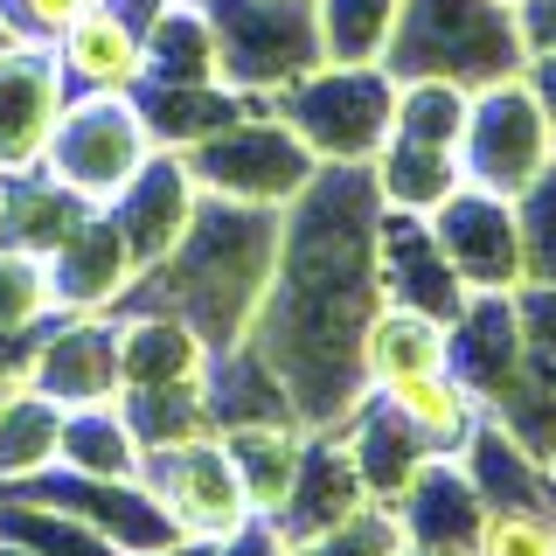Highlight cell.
Wrapping results in <instances>:
<instances>
[{
	"label": "cell",
	"mask_w": 556,
	"mask_h": 556,
	"mask_svg": "<svg viewBox=\"0 0 556 556\" xmlns=\"http://www.w3.org/2000/svg\"><path fill=\"white\" fill-rule=\"evenodd\" d=\"M0 556H35V549H22V543H8V535H0Z\"/></svg>",
	"instance_id": "41"
},
{
	"label": "cell",
	"mask_w": 556,
	"mask_h": 556,
	"mask_svg": "<svg viewBox=\"0 0 556 556\" xmlns=\"http://www.w3.org/2000/svg\"><path fill=\"white\" fill-rule=\"evenodd\" d=\"M369 396H382L404 425L425 439L431 452H459L466 439H473V425H480V396L466 390L452 369H431V376H404V382H390V390H369Z\"/></svg>",
	"instance_id": "27"
},
{
	"label": "cell",
	"mask_w": 556,
	"mask_h": 556,
	"mask_svg": "<svg viewBox=\"0 0 556 556\" xmlns=\"http://www.w3.org/2000/svg\"><path fill=\"white\" fill-rule=\"evenodd\" d=\"M271 112L300 132L320 167H362L390 139L396 77L382 63H313L300 84L271 98Z\"/></svg>",
	"instance_id": "4"
},
{
	"label": "cell",
	"mask_w": 556,
	"mask_h": 556,
	"mask_svg": "<svg viewBox=\"0 0 556 556\" xmlns=\"http://www.w3.org/2000/svg\"><path fill=\"white\" fill-rule=\"evenodd\" d=\"M396 529H404L410 549H439V556H473V535H480V486L466 480L459 452H431L425 466L410 473V486L390 501Z\"/></svg>",
	"instance_id": "15"
},
{
	"label": "cell",
	"mask_w": 556,
	"mask_h": 556,
	"mask_svg": "<svg viewBox=\"0 0 556 556\" xmlns=\"http://www.w3.org/2000/svg\"><path fill=\"white\" fill-rule=\"evenodd\" d=\"M223 452H230L237 466V486L243 501H251V515H278L292 494V480H300V459H306V425H292V417H265V425H230L216 431Z\"/></svg>",
	"instance_id": "21"
},
{
	"label": "cell",
	"mask_w": 556,
	"mask_h": 556,
	"mask_svg": "<svg viewBox=\"0 0 556 556\" xmlns=\"http://www.w3.org/2000/svg\"><path fill=\"white\" fill-rule=\"evenodd\" d=\"M459 167H466V181H473V188L508 195V202L521 195V188H535V174L556 167V132H549L543 98L529 91V77L480 84V91L466 98Z\"/></svg>",
	"instance_id": "8"
},
{
	"label": "cell",
	"mask_w": 556,
	"mask_h": 556,
	"mask_svg": "<svg viewBox=\"0 0 556 556\" xmlns=\"http://www.w3.org/2000/svg\"><path fill=\"white\" fill-rule=\"evenodd\" d=\"M139 84H216V42H208L202 0H167L161 8V22L147 28Z\"/></svg>",
	"instance_id": "29"
},
{
	"label": "cell",
	"mask_w": 556,
	"mask_h": 556,
	"mask_svg": "<svg viewBox=\"0 0 556 556\" xmlns=\"http://www.w3.org/2000/svg\"><path fill=\"white\" fill-rule=\"evenodd\" d=\"M70 104V77L49 42H0V174L42 167L49 132Z\"/></svg>",
	"instance_id": "11"
},
{
	"label": "cell",
	"mask_w": 556,
	"mask_h": 556,
	"mask_svg": "<svg viewBox=\"0 0 556 556\" xmlns=\"http://www.w3.org/2000/svg\"><path fill=\"white\" fill-rule=\"evenodd\" d=\"M369 501V486L355 473V452H348L341 431H306V459H300V480H292L286 508L271 515V529L286 543H306V535L334 529L341 515H355Z\"/></svg>",
	"instance_id": "17"
},
{
	"label": "cell",
	"mask_w": 556,
	"mask_h": 556,
	"mask_svg": "<svg viewBox=\"0 0 556 556\" xmlns=\"http://www.w3.org/2000/svg\"><path fill=\"white\" fill-rule=\"evenodd\" d=\"M445 348H452L445 320L382 300L369 313V327H362V382H369V390H390V382H404V376H431V369H445Z\"/></svg>",
	"instance_id": "24"
},
{
	"label": "cell",
	"mask_w": 556,
	"mask_h": 556,
	"mask_svg": "<svg viewBox=\"0 0 556 556\" xmlns=\"http://www.w3.org/2000/svg\"><path fill=\"white\" fill-rule=\"evenodd\" d=\"M334 431L348 439V452H355V473H362V486H369V501H396L410 486V473L431 459V445L417 439V431L382 404V396H362L355 417L334 425Z\"/></svg>",
	"instance_id": "23"
},
{
	"label": "cell",
	"mask_w": 556,
	"mask_h": 556,
	"mask_svg": "<svg viewBox=\"0 0 556 556\" xmlns=\"http://www.w3.org/2000/svg\"><path fill=\"white\" fill-rule=\"evenodd\" d=\"M208 556H286V535H278L265 515H251L237 535H223V543L208 549Z\"/></svg>",
	"instance_id": "38"
},
{
	"label": "cell",
	"mask_w": 556,
	"mask_h": 556,
	"mask_svg": "<svg viewBox=\"0 0 556 556\" xmlns=\"http://www.w3.org/2000/svg\"><path fill=\"white\" fill-rule=\"evenodd\" d=\"M549 515H556V486H549Z\"/></svg>",
	"instance_id": "43"
},
{
	"label": "cell",
	"mask_w": 556,
	"mask_h": 556,
	"mask_svg": "<svg viewBox=\"0 0 556 556\" xmlns=\"http://www.w3.org/2000/svg\"><path fill=\"white\" fill-rule=\"evenodd\" d=\"M382 70L396 84L439 77V84H459V91H480V84L521 77L529 49H521V22L508 0H404L390 49H382Z\"/></svg>",
	"instance_id": "3"
},
{
	"label": "cell",
	"mask_w": 556,
	"mask_h": 556,
	"mask_svg": "<svg viewBox=\"0 0 556 556\" xmlns=\"http://www.w3.org/2000/svg\"><path fill=\"white\" fill-rule=\"evenodd\" d=\"M396 8H404V0H313L327 63H382Z\"/></svg>",
	"instance_id": "32"
},
{
	"label": "cell",
	"mask_w": 556,
	"mask_h": 556,
	"mask_svg": "<svg viewBox=\"0 0 556 556\" xmlns=\"http://www.w3.org/2000/svg\"><path fill=\"white\" fill-rule=\"evenodd\" d=\"M195 202H202V188L188 181L181 153H167V147L153 153V161L139 167L112 202H104V208H112V223H118V237H126V251H132V271L153 265V257H167L174 243H181Z\"/></svg>",
	"instance_id": "16"
},
{
	"label": "cell",
	"mask_w": 556,
	"mask_h": 556,
	"mask_svg": "<svg viewBox=\"0 0 556 556\" xmlns=\"http://www.w3.org/2000/svg\"><path fill=\"white\" fill-rule=\"evenodd\" d=\"M91 216V202L70 195L49 167L28 174H0V243H22V251H56V243Z\"/></svg>",
	"instance_id": "26"
},
{
	"label": "cell",
	"mask_w": 556,
	"mask_h": 556,
	"mask_svg": "<svg viewBox=\"0 0 556 556\" xmlns=\"http://www.w3.org/2000/svg\"><path fill=\"white\" fill-rule=\"evenodd\" d=\"M543 466H549V486H556V445H549V452H543Z\"/></svg>",
	"instance_id": "42"
},
{
	"label": "cell",
	"mask_w": 556,
	"mask_h": 556,
	"mask_svg": "<svg viewBox=\"0 0 556 556\" xmlns=\"http://www.w3.org/2000/svg\"><path fill=\"white\" fill-rule=\"evenodd\" d=\"M56 466L70 473H91V480H139L147 452H139L126 410L112 404H84V410H63V445H56Z\"/></svg>",
	"instance_id": "28"
},
{
	"label": "cell",
	"mask_w": 556,
	"mask_h": 556,
	"mask_svg": "<svg viewBox=\"0 0 556 556\" xmlns=\"http://www.w3.org/2000/svg\"><path fill=\"white\" fill-rule=\"evenodd\" d=\"M56 320V278H49L42 251H22V243H0V327L8 334H28V327Z\"/></svg>",
	"instance_id": "33"
},
{
	"label": "cell",
	"mask_w": 556,
	"mask_h": 556,
	"mask_svg": "<svg viewBox=\"0 0 556 556\" xmlns=\"http://www.w3.org/2000/svg\"><path fill=\"white\" fill-rule=\"evenodd\" d=\"M49 49H56L63 77L77 84V91H132L139 63H147V28H139L126 8L98 0V8H84Z\"/></svg>",
	"instance_id": "19"
},
{
	"label": "cell",
	"mask_w": 556,
	"mask_h": 556,
	"mask_svg": "<svg viewBox=\"0 0 556 556\" xmlns=\"http://www.w3.org/2000/svg\"><path fill=\"white\" fill-rule=\"evenodd\" d=\"M515 22L529 56H556V0H515Z\"/></svg>",
	"instance_id": "37"
},
{
	"label": "cell",
	"mask_w": 556,
	"mask_h": 556,
	"mask_svg": "<svg viewBox=\"0 0 556 556\" xmlns=\"http://www.w3.org/2000/svg\"><path fill=\"white\" fill-rule=\"evenodd\" d=\"M515 306H521V362L508 396L486 417H501L529 452H549L556 445V286H515Z\"/></svg>",
	"instance_id": "14"
},
{
	"label": "cell",
	"mask_w": 556,
	"mask_h": 556,
	"mask_svg": "<svg viewBox=\"0 0 556 556\" xmlns=\"http://www.w3.org/2000/svg\"><path fill=\"white\" fill-rule=\"evenodd\" d=\"M202 14L216 42V84L257 104H271L313 63H327L313 0H202Z\"/></svg>",
	"instance_id": "5"
},
{
	"label": "cell",
	"mask_w": 556,
	"mask_h": 556,
	"mask_svg": "<svg viewBox=\"0 0 556 556\" xmlns=\"http://www.w3.org/2000/svg\"><path fill=\"white\" fill-rule=\"evenodd\" d=\"M286 556H404V529H396L390 501H362L334 529L306 535V543H286Z\"/></svg>",
	"instance_id": "34"
},
{
	"label": "cell",
	"mask_w": 556,
	"mask_h": 556,
	"mask_svg": "<svg viewBox=\"0 0 556 556\" xmlns=\"http://www.w3.org/2000/svg\"><path fill=\"white\" fill-rule=\"evenodd\" d=\"M8 390H14V382H0V396H8Z\"/></svg>",
	"instance_id": "44"
},
{
	"label": "cell",
	"mask_w": 556,
	"mask_h": 556,
	"mask_svg": "<svg viewBox=\"0 0 556 556\" xmlns=\"http://www.w3.org/2000/svg\"><path fill=\"white\" fill-rule=\"evenodd\" d=\"M376 223H382V202H376L369 161L320 167L300 188V202H286L278 271L243 341L278 369L306 431L348 425L355 404L369 396V382H362V327L382 306Z\"/></svg>",
	"instance_id": "1"
},
{
	"label": "cell",
	"mask_w": 556,
	"mask_h": 556,
	"mask_svg": "<svg viewBox=\"0 0 556 556\" xmlns=\"http://www.w3.org/2000/svg\"><path fill=\"white\" fill-rule=\"evenodd\" d=\"M278 230H286V208L202 195L181 243L153 265H139L126 292L112 300V313H174L208 348H230L251 334L257 300L278 271Z\"/></svg>",
	"instance_id": "2"
},
{
	"label": "cell",
	"mask_w": 556,
	"mask_h": 556,
	"mask_svg": "<svg viewBox=\"0 0 556 556\" xmlns=\"http://www.w3.org/2000/svg\"><path fill=\"white\" fill-rule=\"evenodd\" d=\"M118 320V390L195 382L208 369V341L174 313H112Z\"/></svg>",
	"instance_id": "20"
},
{
	"label": "cell",
	"mask_w": 556,
	"mask_h": 556,
	"mask_svg": "<svg viewBox=\"0 0 556 556\" xmlns=\"http://www.w3.org/2000/svg\"><path fill=\"white\" fill-rule=\"evenodd\" d=\"M139 480H147V494L174 515V529L195 535V543H223V535H237L243 521H251V501H243L237 466H230V452H223L216 431H208V439H188V445H167V452H147Z\"/></svg>",
	"instance_id": "9"
},
{
	"label": "cell",
	"mask_w": 556,
	"mask_h": 556,
	"mask_svg": "<svg viewBox=\"0 0 556 556\" xmlns=\"http://www.w3.org/2000/svg\"><path fill=\"white\" fill-rule=\"evenodd\" d=\"M369 181H376V202L382 208L431 216L445 195H459V188H466V167H459V153H452V147H425V139L390 132L369 153Z\"/></svg>",
	"instance_id": "22"
},
{
	"label": "cell",
	"mask_w": 556,
	"mask_h": 556,
	"mask_svg": "<svg viewBox=\"0 0 556 556\" xmlns=\"http://www.w3.org/2000/svg\"><path fill=\"white\" fill-rule=\"evenodd\" d=\"M56 445H63V404H49L42 390L14 382L0 396V486L56 466Z\"/></svg>",
	"instance_id": "31"
},
{
	"label": "cell",
	"mask_w": 556,
	"mask_h": 556,
	"mask_svg": "<svg viewBox=\"0 0 556 556\" xmlns=\"http://www.w3.org/2000/svg\"><path fill=\"white\" fill-rule=\"evenodd\" d=\"M181 167L202 195H230V202H257V208L300 202V188L320 174V161L300 147V132L271 104H257V112H243L230 126H216L208 139H195L181 153Z\"/></svg>",
	"instance_id": "6"
},
{
	"label": "cell",
	"mask_w": 556,
	"mask_h": 556,
	"mask_svg": "<svg viewBox=\"0 0 556 556\" xmlns=\"http://www.w3.org/2000/svg\"><path fill=\"white\" fill-rule=\"evenodd\" d=\"M84 8H98V0H0V35L8 42H56Z\"/></svg>",
	"instance_id": "36"
},
{
	"label": "cell",
	"mask_w": 556,
	"mask_h": 556,
	"mask_svg": "<svg viewBox=\"0 0 556 556\" xmlns=\"http://www.w3.org/2000/svg\"><path fill=\"white\" fill-rule=\"evenodd\" d=\"M153 153H161V147H153L147 112H139L132 91H77L63 104L56 132H49L42 167L56 174L70 195H84L91 208H104L139 167L153 161Z\"/></svg>",
	"instance_id": "7"
},
{
	"label": "cell",
	"mask_w": 556,
	"mask_h": 556,
	"mask_svg": "<svg viewBox=\"0 0 556 556\" xmlns=\"http://www.w3.org/2000/svg\"><path fill=\"white\" fill-rule=\"evenodd\" d=\"M28 390H42L49 404L84 410L118 396V320L112 313H63L56 327L35 334L28 355Z\"/></svg>",
	"instance_id": "12"
},
{
	"label": "cell",
	"mask_w": 556,
	"mask_h": 556,
	"mask_svg": "<svg viewBox=\"0 0 556 556\" xmlns=\"http://www.w3.org/2000/svg\"><path fill=\"white\" fill-rule=\"evenodd\" d=\"M521 77H529V91L543 98V112H549V132H556V56H529V70H521Z\"/></svg>",
	"instance_id": "39"
},
{
	"label": "cell",
	"mask_w": 556,
	"mask_h": 556,
	"mask_svg": "<svg viewBox=\"0 0 556 556\" xmlns=\"http://www.w3.org/2000/svg\"><path fill=\"white\" fill-rule=\"evenodd\" d=\"M376 286H382L390 306H417V313H431V320H445V327L459 320L466 300H473V292L452 278L431 223L404 216V208H382V223H376Z\"/></svg>",
	"instance_id": "13"
},
{
	"label": "cell",
	"mask_w": 556,
	"mask_h": 556,
	"mask_svg": "<svg viewBox=\"0 0 556 556\" xmlns=\"http://www.w3.org/2000/svg\"><path fill=\"white\" fill-rule=\"evenodd\" d=\"M508 8H515V0H508Z\"/></svg>",
	"instance_id": "45"
},
{
	"label": "cell",
	"mask_w": 556,
	"mask_h": 556,
	"mask_svg": "<svg viewBox=\"0 0 556 556\" xmlns=\"http://www.w3.org/2000/svg\"><path fill=\"white\" fill-rule=\"evenodd\" d=\"M425 223H431V237H439L445 265L466 292H515L521 286V223H515L508 195H486V188L466 181Z\"/></svg>",
	"instance_id": "10"
},
{
	"label": "cell",
	"mask_w": 556,
	"mask_h": 556,
	"mask_svg": "<svg viewBox=\"0 0 556 556\" xmlns=\"http://www.w3.org/2000/svg\"><path fill=\"white\" fill-rule=\"evenodd\" d=\"M132 98H139V112H147L153 147H167V153H188L216 126L257 112V98L230 91V84H132Z\"/></svg>",
	"instance_id": "25"
},
{
	"label": "cell",
	"mask_w": 556,
	"mask_h": 556,
	"mask_svg": "<svg viewBox=\"0 0 556 556\" xmlns=\"http://www.w3.org/2000/svg\"><path fill=\"white\" fill-rule=\"evenodd\" d=\"M216 543H195V535H181V543H167V549H147V556H208Z\"/></svg>",
	"instance_id": "40"
},
{
	"label": "cell",
	"mask_w": 556,
	"mask_h": 556,
	"mask_svg": "<svg viewBox=\"0 0 556 556\" xmlns=\"http://www.w3.org/2000/svg\"><path fill=\"white\" fill-rule=\"evenodd\" d=\"M515 223H521V286H556V167L515 195Z\"/></svg>",
	"instance_id": "35"
},
{
	"label": "cell",
	"mask_w": 556,
	"mask_h": 556,
	"mask_svg": "<svg viewBox=\"0 0 556 556\" xmlns=\"http://www.w3.org/2000/svg\"><path fill=\"white\" fill-rule=\"evenodd\" d=\"M118 410H126L139 452H167V445H188V439H208V431H216L202 376L195 382H153V390H118Z\"/></svg>",
	"instance_id": "30"
},
{
	"label": "cell",
	"mask_w": 556,
	"mask_h": 556,
	"mask_svg": "<svg viewBox=\"0 0 556 556\" xmlns=\"http://www.w3.org/2000/svg\"><path fill=\"white\" fill-rule=\"evenodd\" d=\"M49 278H56V313H112V300L132 278V251H126V237H118L112 208H91V216L49 251Z\"/></svg>",
	"instance_id": "18"
}]
</instances>
